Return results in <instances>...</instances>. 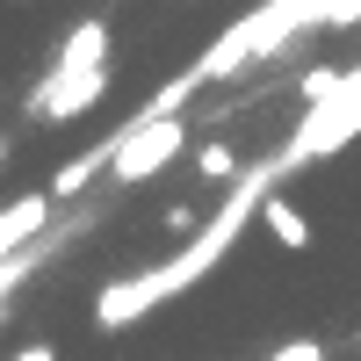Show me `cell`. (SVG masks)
I'll use <instances>...</instances> for the list:
<instances>
[{
  "mask_svg": "<svg viewBox=\"0 0 361 361\" xmlns=\"http://www.w3.org/2000/svg\"><path fill=\"white\" fill-rule=\"evenodd\" d=\"M282 159H260L253 173H231V195L217 202V217L209 224H188V246H180L173 260H159V267H145V275H123V282H109L102 296H94V325L102 333H123L130 318H145L152 304H166V296H180V289H195L209 267H217L231 246H238V231H246V217H260V195L267 188H282Z\"/></svg>",
  "mask_w": 361,
  "mask_h": 361,
  "instance_id": "6da1fadb",
  "label": "cell"
},
{
  "mask_svg": "<svg viewBox=\"0 0 361 361\" xmlns=\"http://www.w3.org/2000/svg\"><path fill=\"white\" fill-rule=\"evenodd\" d=\"M195 166H202L209 180H231V173H238V152H231V145H224V137H209V145H202V152H195Z\"/></svg>",
  "mask_w": 361,
  "mask_h": 361,
  "instance_id": "8992f818",
  "label": "cell"
},
{
  "mask_svg": "<svg viewBox=\"0 0 361 361\" xmlns=\"http://www.w3.org/2000/svg\"><path fill=\"white\" fill-rule=\"evenodd\" d=\"M51 217H58V195H51V188H37V195L8 202V209H0V260H8V253H22L37 231H51Z\"/></svg>",
  "mask_w": 361,
  "mask_h": 361,
  "instance_id": "3957f363",
  "label": "cell"
},
{
  "mask_svg": "<svg viewBox=\"0 0 361 361\" xmlns=\"http://www.w3.org/2000/svg\"><path fill=\"white\" fill-rule=\"evenodd\" d=\"M51 66H109V22H102V15L73 22V37L58 44V58H51Z\"/></svg>",
  "mask_w": 361,
  "mask_h": 361,
  "instance_id": "277c9868",
  "label": "cell"
},
{
  "mask_svg": "<svg viewBox=\"0 0 361 361\" xmlns=\"http://www.w3.org/2000/svg\"><path fill=\"white\" fill-rule=\"evenodd\" d=\"M102 94H109V66H51L37 80V94H29V116L66 123V116H87Z\"/></svg>",
  "mask_w": 361,
  "mask_h": 361,
  "instance_id": "7a4b0ae2",
  "label": "cell"
},
{
  "mask_svg": "<svg viewBox=\"0 0 361 361\" xmlns=\"http://www.w3.org/2000/svg\"><path fill=\"white\" fill-rule=\"evenodd\" d=\"M340 80H347L340 66H318V73H304V87H296V94H304V102H325V94L340 87Z\"/></svg>",
  "mask_w": 361,
  "mask_h": 361,
  "instance_id": "52a82bcc",
  "label": "cell"
},
{
  "mask_svg": "<svg viewBox=\"0 0 361 361\" xmlns=\"http://www.w3.org/2000/svg\"><path fill=\"white\" fill-rule=\"evenodd\" d=\"M0 159H8V137H0Z\"/></svg>",
  "mask_w": 361,
  "mask_h": 361,
  "instance_id": "9c48e42d",
  "label": "cell"
},
{
  "mask_svg": "<svg viewBox=\"0 0 361 361\" xmlns=\"http://www.w3.org/2000/svg\"><path fill=\"white\" fill-rule=\"evenodd\" d=\"M318 354H325L318 340H289V347H282V361H318Z\"/></svg>",
  "mask_w": 361,
  "mask_h": 361,
  "instance_id": "ba28073f",
  "label": "cell"
},
{
  "mask_svg": "<svg viewBox=\"0 0 361 361\" xmlns=\"http://www.w3.org/2000/svg\"><path fill=\"white\" fill-rule=\"evenodd\" d=\"M260 224H267V231H275V238H282V246H289V253H304V246H311V224H304V209H296V202H282L275 188H267V195H260Z\"/></svg>",
  "mask_w": 361,
  "mask_h": 361,
  "instance_id": "5b68a950",
  "label": "cell"
}]
</instances>
